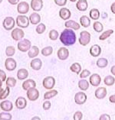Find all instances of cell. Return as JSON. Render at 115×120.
<instances>
[{"label": "cell", "mask_w": 115, "mask_h": 120, "mask_svg": "<svg viewBox=\"0 0 115 120\" xmlns=\"http://www.w3.org/2000/svg\"><path fill=\"white\" fill-rule=\"evenodd\" d=\"M83 118V114L81 111H77V112L74 114L73 119L74 120H81Z\"/></svg>", "instance_id": "7bdbcfd3"}, {"label": "cell", "mask_w": 115, "mask_h": 120, "mask_svg": "<svg viewBox=\"0 0 115 120\" xmlns=\"http://www.w3.org/2000/svg\"><path fill=\"white\" fill-rule=\"evenodd\" d=\"M78 41L81 45H87L91 41V34L87 31H82L80 33V38H79Z\"/></svg>", "instance_id": "7a4b0ae2"}, {"label": "cell", "mask_w": 115, "mask_h": 120, "mask_svg": "<svg viewBox=\"0 0 115 120\" xmlns=\"http://www.w3.org/2000/svg\"><path fill=\"white\" fill-rule=\"evenodd\" d=\"M53 52V48L51 46H48V47H45L42 50V54L43 56L47 57V56H50Z\"/></svg>", "instance_id": "d590c367"}, {"label": "cell", "mask_w": 115, "mask_h": 120, "mask_svg": "<svg viewBox=\"0 0 115 120\" xmlns=\"http://www.w3.org/2000/svg\"><path fill=\"white\" fill-rule=\"evenodd\" d=\"M93 28L94 31L99 33V32H101L104 30V26H103V25L100 22L96 21V22H94L93 24Z\"/></svg>", "instance_id": "e575fe53"}, {"label": "cell", "mask_w": 115, "mask_h": 120, "mask_svg": "<svg viewBox=\"0 0 115 120\" xmlns=\"http://www.w3.org/2000/svg\"><path fill=\"white\" fill-rule=\"evenodd\" d=\"M8 2H9L11 5H16L18 2H19V0H8Z\"/></svg>", "instance_id": "f907efd6"}, {"label": "cell", "mask_w": 115, "mask_h": 120, "mask_svg": "<svg viewBox=\"0 0 115 120\" xmlns=\"http://www.w3.org/2000/svg\"><path fill=\"white\" fill-rule=\"evenodd\" d=\"M2 2V0H0V3H1Z\"/></svg>", "instance_id": "680465c9"}, {"label": "cell", "mask_w": 115, "mask_h": 120, "mask_svg": "<svg viewBox=\"0 0 115 120\" xmlns=\"http://www.w3.org/2000/svg\"><path fill=\"white\" fill-rule=\"evenodd\" d=\"M111 10L114 14H115V2H113L112 5H111Z\"/></svg>", "instance_id": "816d5d0a"}, {"label": "cell", "mask_w": 115, "mask_h": 120, "mask_svg": "<svg viewBox=\"0 0 115 120\" xmlns=\"http://www.w3.org/2000/svg\"><path fill=\"white\" fill-rule=\"evenodd\" d=\"M90 83L93 86H98L101 82V78L100 75L98 74H93L91 75L90 77Z\"/></svg>", "instance_id": "4fadbf2b"}, {"label": "cell", "mask_w": 115, "mask_h": 120, "mask_svg": "<svg viewBox=\"0 0 115 120\" xmlns=\"http://www.w3.org/2000/svg\"><path fill=\"white\" fill-rule=\"evenodd\" d=\"M27 96L30 101H35L39 97V92L35 88H31L27 90Z\"/></svg>", "instance_id": "8992f818"}, {"label": "cell", "mask_w": 115, "mask_h": 120, "mask_svg": "<svg viewBox=\"0 0 115 120\" xmlns=\"http://www.w3.org/2000/svg\"><path fill=\"white\" fill-rule=\"evenodd\" d=\"M55 3L59 6H64L67 3V0H54Z\"/></svg>", "instance_id": "f6af8a7d"}, {"label": "cell", "mask_w": 115, "mask_h": 120, "mask_svg": "<svg viewBox=\"0 0 115 120\" xmlns=\"http://www.w3.org/2000/svg\"><path fill=\"white\" fill-rule=\"evenodd\" d=\"M16 23H17V25L19 26L20 28H25L29 25V18H28V17L25 15H20L17 16Z\"/></svg>", "instance_id": "277c9868"}, {"label": "cell", "mask_w": 115, "mask_h": 120, "mask_svg": "<svg viewBox=\"0 0 115 120\" xmlns=\"http://www.w3.org/2000/svg\"><path fill=\"white\" fill-rule=\"evenodd\" d=\"M111 74H113L114 76H115V65H114L113 67H111Z\"/></svg>", "instance_id": "f5cc1de1"}, {"label": "cell", "mask_w": 115, "mask_h": 120, "mask_svg": "<svg viewBox=\"0 0 115 120\" xmlns=\"http://www.w3.org/2000/svg\"><path fill=\"white\" fill-rule=\"evenodd\" d=\"M12 115L8 112H2L0 113V120H11Z\"/></svg>", "instance_id": "60d3db41"}, {"label": "cell", "mask_w": 115, "mask_h": 120, "mask_svg": "<svg viewBox=\"0 0 115 120\" xmlns=\"http://www.w3.org/2000/svg\"><path fill=\"white\" fill-rule=\"evenodd\" d=\"M80 24L81 26H83L84 28L89 27L91 25V20L86 15H82L80 18Z\"/></svg>", "instance_id": "83f0119b"}, {"label": "cell", "mask_w": 115, "mask_h": 120, "mask_svg": "<svg viewBox=\"0 0 115 120\" xmlns=\"http://www.w3.org/2000/svg\"><path fill=\"white\" fill-rule=\"evenodd\" d=\"M18 12L19 14H26L28 13V11H29V5L28 2H21L20 3H19L17 7Z\"/></svg>", "instance_id": "7c38bea8"}, {"label": "cell", "mask_w": 115, "mask_h": 120, "mask_svg": "<svg viewBox=\"0 0 115 120\" xmlns=\"http://www.w3.org/2000/svg\"><path fill=\"white\" fill-rule=\"evenodd\" d=\"M39 54V49L37 46H32L31 49L28 51V55L30 58H34L36 56H38Z\"/></svg>", "instance_id": "484cf974"}, {"label": "cell", "mask_w": 115, "mask_h": 120, "mask_svg": "<svg viewBox=\"0 0 115 120\" xmlns=\"http://www.w3.org/2000/svg\"><path fill=\"white\" fill-rule=\"evenodd\" d=\"M107 90L105 87H98V89L95 90V97L98 99H104L106 96H107Z\"/></svg>", "instance_id": "2e32d148"}, {"label": "cell", "mask_w": 115, "mask_h": 120, "mask_svg": "<svg viewBox=\"0 0 115 120\" xmlns=\"http://www.w3.org/2000/svg\"><path fill=\"white\" fill-rule=\"evenodd\" d=\"M17 47H18V49H19L20 51H22V52L28 51L32 48V42L28 39H23L18 43Z\"/></svg>", "instance_id": "3957f363"}, {"label": "cell", "mask_w": 115, "mask_h": 120, "mask_svg": "<svg viewBox=\"0 0 115 120\" xmlns=\"http://www.w3.org/2000/svg\"><path fill=\"white\" fill-rule=\"evenodd\" d=\"M2 81L0 80V89L2 88Z\"/></svg>", "instance_id": "9f6ffc18"}, {"label": "cell", "mask_w": 115, "mask_h": 120, "mask_svg": "<svg viewBox=\"0 0 115 120\" xmlns=\"http://www.w3.org/2000/svg\"><path fill=\"white\" fill-rule=\"evenodd\" d=\"M49 38L52 40V41H55L58 38V36H59V34H58V31L56 30H51L49 32Z\"/></svg>", "instance_id": "f35d334b"}, {"label": "cell", "mask_w": 115, "mask_h": 120, "mask_svg": "<svg viewBox=\"0 0 115 120\" xmlns=\"http://www.w3.org/2000/svg\"><path fill=\"white\" fill-rule=\"evenodd\" d=\"M5 83H6L7 86L9 87H14L16 84V80L14 77H8L5 80Z\"/></svg>", "instance_id": "74e56055"}, {"label": "cell", "mask_w": 115, "mask_h": 120, "mask_svg": "<svg viewBox=\"0 0 115 120\" xmlns=\"http://www.w3.org/2000/svg\"><path fill=\"white\" fill-rule=\"evenodd\" d=\"M6 74H5V71H3L2 70L0 69V80L2 82H4L5 80H6Z\"/></svg>", "instance_id": "7dc6e473"}, {"label": "cell", "mask_w": 115, "mask_h": 120, "mask_svg": "<svg viewBox=\"0 0 115 120\" xmlns=\"http://www.w3.org/2000/svg\"><path fill=\"white\" fill-rule=\"evenodd\" d=\"M30 66L35 71H39L42 67V62L39 58H35L31 61Z\"/></svg>", "instance_id": "44dd1931"}, {"label": "cell", "mask_w": 115, "mask_h": 120, "mask_svg": "<svg viewBox=\"0 0 115 120\" xmlns=\"http://www.w3.org/2000/svg\"><path fill=\"white\" fill-rule=\"evenodd\" d=\"M56 95H58V91L55 90H50V91H48L45 93V95H44V99H45V100H48V99H50L53 98L54 96H55Z\"/></svg>", "instance_id": "d6a6232c"}, {"label": "cell", "mask_w": 115, "mask_h": 120, "mask_svg": "<svg viewBox=\"0 0 115 120\" xmlns=\"http://www.w3.org/2000/svg\"><path fill=\"white\" fill-rule=\"evenodd\" d=\"M52 106V104H51V102H50L48 100H47L45 102H44V103H43V109H45V110H48L50 109V108H51Z\"/></svg>", "instance_id": "bcb514c9"}, {"label": "cell", "mask_w": 115, "mask_h": 120, "mask_svg": "<svg viewBox=\"0 0 115 120\" xmlns=\"http://www.w3.org/2000/svg\"><path fill=\"white\" fill-rule=\"evenodd\" d=\"M101 53V48L98 45H94L90 48V54L92 57H98Z\"/></svg>", "instance_id": "ac0fdd59"}, {"label": "cell", "mask_w": 115, "mask_h": 120, "mask_svg": "<svg viewBox=\"0 0 115 120\" xmlns=\"http://www.w3.org/2000/svg\"><path fill=\"white\" fill-rule=\"evenodd\" d=\"M59 16L63 20H68L71 16V13L70 10L67 8H61L59 11Z\"/></svg>", "instance_id": "e0dca14e"}, {"label": "cell", "mask_w": 115, "mask_h": 120, "mask_svg": "<svg viewBox=\"0 0 115 120\" xmlns=\"http://www.w3.org/2000/svg\"><path fill=\"white\" fill-rule=\"evenodd\" d=\"M87 0H78V2L76 4V8L81 11H86L87 9Z\"/></svg>", "instance_id": "cb8c5ba5"}, {"label": "cell", "mask_w": 115, "mask_h": 120, "mask_svg": "<svg viewBox=\"0 0 115 120\" xmlns=\"http://www.w3.org/2000/svg\"><path fill=\"white\" fill-rule=\"evenodd\" d=\"M31 8L35 11H39L42 10L43 7L42 0H32L31 1Z\"/></svg>", "instance_id": "5bb4252c"}, {"label": "cell", "mask_w": 115, "mask_h": 120, "mask_svg": "<svg viewBox=\"0 0 115 120\" xmlns=\"http://www.w3.org/2000/svg\"><path fill=\"white\" fill-rule=\"evenodd\" d=\"M87 100V95L84 92H78L75 96V101L78 105L84 104Z\"/></svg>", "instance_id": "9c48e42d"}, {"label": "cell", "mask_w": 115, "mask_h": 120, "mask_svg": "<svg viewBox=\"0 0 115 120\" xmlns=\"http://www.w3.org/2000/svg\"><path fill=\"white\" fill-rule=\"evenodd\" d=\"M91 75V72L90 71H88V70L87 69H84L82 71V72L80 74V77L84 79V78H86L87 77H89V76Z\"/></svg>", "instance_id": "ee69618b"}, {"label": "cell", "mask_w": 115, "mask_h": 120, "mask_svg": "<svg viewBox=\"0 0 115 120\" xmlns=\"http://www.w3.org/2000/svg\"><path fill=\"white\" fill-rule=\"evenodd\" d=\"M70 1H71V2H76L77 0H70Z\"/></svg>", "instance_id": "6f0895ef"}, {"label": "cell", "mask_w": 115, "mask_h": 120, "mask_svg": "<svg viewBox=\"0 0 115 120\" xmlns=\"http://www.w3.org/2000/svg\"><path fill=\"white\" fill-rule=\"evenodd\" d=\"M78 87L82 91H85L89 88V83L85 79H81L78 81Z\"/></svg>", "instance_id": "4316f807"}, {"label": "cell", "mask_w": 115, "mask_h": 120, "mask_svg": "<svg viewBox=\"0 0 115 120\" xmlns=\"http://www.w3.org/2000/svg\"><path fill=\"white\" fill-rule=\"evenodd\" d=\"M31 120H41V119L39 118L38 116H35V117H33Z\"/></svg>", "instance_id": "db71d44e"}, {"label": "cell", "mask_w": 115, "mask_h": 120, "mask_svg": "<svg viewBox=\"0 0 115 120\" xmlns=\"http://www.w3.org/2000/svg\"><path fill=\"white\" fill-rule=\"evenodd\" d=\"M113 33H114V31L112 30V29H109V30L105 31L99 36V39L101 41H104L107 38H108Z\"/></svg>", "instance_id": "4dcf8cb0"}, {"label": "cell", "mask_w": 115, "mask_h": 120, "mask_svg": "<svg viewBox=\"0 0 115 120\" xmlns=\"http://www.w3.org/2000/svg\"><path fill=\"white\" fill-rule=\"evenodd\" d=\"M46 30V26L45 25V24H42V23H41V24L38 25L37 27H36V29H35V31L38 34H43L44 32Z\"/></svg>", "instance_id": "ab89813d"}, {"label": "cell", "mask_w": 115, "mask_h": 120, "mask_svg": "<svg viewBox=\"0 0 115 120\" xmlns=\"http://www.w3.org/2000/svg\"><path fill=\"white\" fill-rule=\"evenodd\" d=\"M35 86H36L35 81L33 80H31V79L25 80L22 83V88L25 90H28L31 88H35Z\"/></svg>", "instance_id": "ffe728a7"}, {"label": "cell", "mask_w": 115, "mask_h": 120, "mask_svg": "<svg viewBox=\"0 0 115 120\" xmlns=\"http://www.w3.org/2000/svg\"><path fill=\"white\" fill-rule=\"evenodd\" d=\"M58 57L61 60H65L69 56V51L66 48H60L57 52Z\"/></svg>", "instance_id": "8fae6325"}, {"label": "cell", "mask_w": 115, "mask_h": 120, "mask_svg": "<svg viewBox=\"0 0 115 120\" xmlns=\"http://www.w3.org/2000/svg\"><path fill=\"white\" fill-rule=\"evenodd\" d=\"M109 101H110L111 103H115V94L111 95L110 97H109Z\"/></svg>", "instance_id": "681fc988"}, {"label": "cell", "mask_w": 115, "mask_h": 120, "mask_svg": "<svg viewBox=\"0 0 115 120\" xmlns=\"http://www.w3.org/2000/svg\"><path fill=\"white\" fill-rule=\"evenodd\" d=\"M29 21L32 25H37L41 22V16L38 13L33 12L29 16Z\"/></svg>", "instance_id": "603a6c76"}, {"label": "cell", "mask_w": 115, "mask_h": 120, "mask_svg": "<svg viewBox=\"0 0 115 120\" xmlns=\"http://www.w3.org/2000/svg\"><path fill=\"white\" fill-rule=\"evenodd\" d=\"M15 20L12 17H6L3 21V27L5 30L10 31L15 26Z\"/></svg>", "instance_id": "30bf717a"}, {"label": "cell", "mask_w": 115, "mask_h": 120, "mask_svg": "<svg viewBox=\"0 0 115 120\" xmlns=\"http://www.w3.org/2000/svg\"><path fill=\"white\" fill-rule=\"evenodd\" d=\"M25 35V33L23 30L20 28H15L12 30L11 34V36L12 38V39L15 41H20L23 38V37Z\"/></svg>", "instance_id": "ba28073f"}, {"label": "cell", "mask_w": 115, "mask_h": 120, "mask_svg": "<svg viewBox=\"0 0 115 120\" xmlns=\"http://www.w3.org/2000/svg\"><path fill=\"white\" fill-rule=\"evenodd\" d=\"M16 53V49L13 46H8L6 49H5V54L8 57H12Z\"/></svg>", "instance_id": "8d00e7d4"}, {"label": "cell", "mask_w": 115, "mask_h": 120, "mask_svg": "<svg viewBox=\"0 0 115 120\" xmlns=\"http://www.w3.org/2000/svg\"><path fill=\"white\" fill-rule=\"evenodd\" d=\"M28 77V72L26 69L25 68H22L19 69L17 72V78L19 80H25Z\"/></svg>", "instance_id": "d4e9b609"}, {"label": "cell", "mask_w": 115, "mask_h": 120, "mask_svg": "<svg viewBox=\"0 0 115 120\" xmlns=\"http://www.w3.org/2000/svg\"><path fill=\"white\" fill-rule=\"evenodd\" d=\"M9 93H10L9 86H7L6 88L4 90V91H3V93H2L1 97H0V99H5L8 95H9Z\"/></svg>", "instance_id": "b9f144b4"}, {"label": "cell", "mask_w": 115, "mask_h": 120, "mask_svg": "<svg viewBox=\"0 0 115 120\" xmlns=\"http://www.w3.org/2000/svg\"><path fill=\"white\" fill-rule=\"evenodd\" d=\"M64 26L67 28H72L74 30H78L80 28V24L73 20H67V21L64 23Z\"/></svg>", "instance_id": "7402d4cb"}, {"label": "cell", "mask_w": 115, "mask_h": 120, "mask_svg": "<svg viewBox=\"0 0 115 120\" xmlns=\"http://www.w3.org/2000/svg\"><path fill=\"white\" fill-rule=\"evenodd\" d=\"M0 107L4 112H10L13 109V105L9 100H4L0 103Z\"/></svg>", "instance_id": "9a60e30c"}, {"label": "cell", "mask_w": 115, "mask_h": 120, "mask_svg": "<svg viewBox=\"0 0 115 120\" xmlns=\"http://www.w3.org/2000/svg\"><path fill=\"white\" fill-rule=\"evenodd\" d=\"M96 64L100 68H104V67H106L108 65V60L106 59V58H103V57L99 58V59L97 60Z\"/></svg>", "instance_id": "f1b7e54d"}, {"label": "cell", "mask_w": 115, "mask_h": 120, "mask_svg": "<svg viewBox=\"0 0 115 120\" xmlns=\"http://www.w3.org/2000/svg\"><path fill=\"white\" fill-rule=\"evenodd\" d=\"M5 67L6 68L7 71H13L14 70H16L17 67V63L13 58L8 57L5 61Z\"/></svg>", "instance_id": "52a82bcc"}, {"label": "cell", "mask_w": 115, "mask_h": 120, "mask_svg": "<svg viewBox=\"0 0 115 120\" xmlns=\"http://www.w3.org/2000/svg\"><path fill=\"white\" fill-rule=\"evenodd\" d=\"M16 106L17 107V109H23L27 106V101H26V99L24 97H22V96L18 97L16 101Z\"/></svg>", "instance_id": "d6986e66"}, {"label": "cell", "mask_w": 115, "mask_h": 120, "mask_svg": "<svg viewBox=\"0 0 115 120\" xmlns=\"http://www.w3.org/2000/svg\"><path fill=\"white\" fill-rule=\"evenodd\" d=\"M43 86L47 90H52L55 85V80L53 77H47L43 80Z\"/></svg>", "instance_id": "5b68a950"}, {"label": "cell", "mask_w": 115, "mask_h": 120, "mask_svg": "<svg viewBox=\"0 0 115 120\" xmlns=\"http://www.w3.org/2000/svg\"><path fill=\"white\" fill-rule=\"evenodd\" d=\"M61 42L65 46L73 45L76 42V34L71 29H65L60 34Z\"/></svg>", "instance_id": "6da1fadb"}, {"label": "cell", "mask_w": 115, "mask_h": 120, "mask_svg": "<svg viewBox=\"0 0 115 120\" xmlns=\"http://www.w3.org/2000/svg\"><path fill=\"white\" fill-rule=\"evenodd\" d=\"M104 83H105V85H107V86H112V85H114L115 83V78L113 76L108 75L107 77H105V78L104 79Z\"/></svg>", "instance_id": "836d02e7"}, {"label": "cell", "mask_w": 115, "mask_h": 120, "mask_svg": "<svg viewBox=\"0 0 115 120\" xmlns=\"http://www.w3.org/2000/svg\"><path fill=\"white\" fill-rule=\"evenodd\" d=\"M99 120H111V117L108 114H102L100 116Z\"/></svg>", "instance_id": "c3c4849f"}, {"label": "cell", "mask_w": 115, "mask_h": 120, "mask_svg": "<svg viewBox=\"0 0 115 120\" xmlns=\"http://www.w3.org/2000/svg\"><path fill=\"white\" fill-rule=\"evenodd\" d=\"M70 70L72 72L78 74L79 73H81V66L79 63H74L72 64V65L70 67Z\"/></svg>", "instance_id": "f546056e"}, {"label": "cell", "mask_w": 115, "mask_h": 120, "mask_svg": "<svg viewBox=\"0 0 115 120\" xmlns=\"http://www.w3.org/2000/svg\"><path fill=\"white\" fill-rule=\"evenodd\" d=\"M90 17L91 19L93 20H98L100 17V11H98V9H97V8H92V9H91L90 11Z\"/></svg>", "instance_id": "1f68e13d"}, {"label": "cell", "mask_w": 115, "mask_h": 120, "mask_svg": "<svg viewBox=\"0 0 115 120\" xmlns=\"http://www.w3.org/2000/svg\"><path fill=\"white\" fill-rule=\"evenodd\" d=\"M3 91H4V90L3 89H0V97H1V96H2V93H3Z\"/></svg>", "instance_id": "11a10c76"}]
</instances>
